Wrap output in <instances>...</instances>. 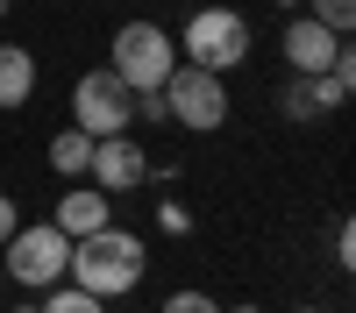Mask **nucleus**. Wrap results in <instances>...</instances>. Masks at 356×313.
I'll list each match as a JSON object with an SVG mask.
<instances>
[{
  "label": "nucleus",
  "mask_w": 356,
  "mask_h": 313,
  "mask_svg": "<svg viewBox=\"0 0 356 313\" xmlns=\"http://www.w3.org/2000/svg\"><path fill=\"white\" fill-rule=\"evenodd\" d=\"M65 264H72V242L57 235L50 221H22L8 249H0V278H15L22 292H50V285H65Z\"/></svg>",
  "instance_id": "20e7f679"
},
{
  "label": "nucleus",
  "mask_w": 356,
  "mask_h": 313,
  "mask_svg": "<svg viewBox=\"0 0 356 313\" xmlns=\"http://www.w3.org/2000/svg\"><path fill=\"white\" fill-rule=\"evenodd\" d=\"M278 57H285V71H292V78H321V71L342 57V36H328V28H321V22L300 8V15L285 22V36H278Z\"/></svg>",
  "instance_id": "6e6552de"
},
{
  "label": "nucleus",
  "mask_w": 356,
  "mask_h": 313,
  "mask_svg": "<svg viewBox=\"0 0 356 313\" xmlns=\"http://www.w3.org/2000/svg\"><path fill=\"white\" fill-rule=\"evenodd\" d=\"M271 8H285V15H300V8H307V0H271Z\"/></svg>",
  "instance_id": "412c9836"
},
{
  "label": "nucleus",
  "mask_w": 356,
  "mask_h": 313,
  "mask_svg": "<svg viewBox=\"0 0 356 313\" xmlns=\"http://www.w3.org/2000/svg\"><path fill=\"white\" fill-rule=\"evenodd\" d=\"M8 313H36V306H8Z\"/></svg>",
  "instance_id": "b1692460"
},
{
  "label": "nucleus",
  "mask_w": 356,
  "mask_h": 313,
  "mask_svg": "<svg viewBox=\"0 0 356 313\" xmlns=\"http://www.w3.org/2000/svg\"><path fill=\"white\" fill-rule=\"evenodd\" d=\"M50 171H57L65 185H79L86 171H93V135H79V128H57V135H50Z\"/></svg>",
  "instance_id": "9b49d317"
},
{
  "label": "nucleus",
  "mask_w": 356,
  "mask_h": 313,
  "mask_svg": "<svg viewBox=\"0 0 356 313\" xmlns=\"http://www.w3.org/2000/svg\"><path fill=\"white\" fill-rule=\"evenodd\" d=\"M178 65H193V71H214V78H228V71H243L250 65V15L243 8H193L186 15V28H178Z\"/></svg>",
  "instance_id": "f03ea898"
},
{
  "label": "nucleus",
  "mask_w": 356,
  "mask_h": 313,
  "mask_svg": "<svg viewBox=\"0 0 356 313\" xmlns=\"http://www.w3.org/2000/svg\"><path fill=\"white\" fill-rule=\"evenodd\" d=\"M307 15L328 28V36H342V43H349V28H356V0H307Z\"/></svg>",
  "instance_id": "4468645a"
},
{
  "label": "nucleus",
  "mask_w": 356,
  "mask_h": 313,
  "mask_svg": "<svg viewBox=\"0 0 356 313\" xmlns=\"http://www.w3.org/2000/svg\"><path fill=\"white\" fill-rule=\"evenodd\" d=\"M285 313H328V306H285Z\"/></svg>",
  "instance_id": "4be33fe9"
},
{
  "label": "nucleus",
  "mask_w": 356,
  "mask_h": 313,
  "mask_svg": "<svg viewBox=\"0 0 356 313\" xmlns=\"http://www.w3.org/2000/svg\"><path fill=\"white\" fill-rule=\"evenodd\" d=\"M221 313H264V306H221Z\"/></svg>",
  "instance_id": "5701e85b"
},
{
  "label": "nucleus",
  "mask_w": 356,
  "mask_h": 313,
  "mask_svg": "<svg viewBox=\"0 0 356 313\" xmlns=\"http://www.w3.org/2000/svg\"><path fill=\"white\" fill-rule=\"evenodd\" d=\"M86 185L107 192V199L143 192V185H150V150H143L136 135H107V142H93V171H86Z\"/></svg>",
  "instance_id": "0eeeda50"
},
{
  "label": "nucleus",
  "mask_w": 356,
  "mask_h": 313,
  "mask_svg": "<svg viewBox=\"0 0 356 313\" xmlns=\"http://www.w3.org/2000/svg\"><path fill=\"white\" fill-rule=\"evenodd\" d=\"M107 71L129 85V93H164V78L178 71V43L157 22H122L107 43Z\"/></svg>",
  "instance_id": "7ed1b4c3"
},
{
  "label": "nucleus",
  "mask_w": 356,
  "mask_h": 313,
  "mask_svg": "<svg viewBox=\"0 0 356 313\" xmlns=\"http://www.w3.org/2000/svg\"><path fill=\"white\" fill-rule=\"evenodd\" d=\"M164 114H171V121L186 128V135H221V128H228V114H235V100H228V78L178 65V71L164 78Z\"/></svg>",
  "instance_id": "423d86ee"
},
{
  "label": "nucleus",
  "mask_w": 356,
  "mask_h": 313,
  "mask_svg": "<svg viewBox=\"0 0 356 313\" xmlns=\"http://www.w3.org/2000/svg\"><path fill=\"white\" fill-rule=\"evenodd\" d=\"M0 22H8V0H0Z\"/></svg>",
  "instance_id": "393cba45"
},
{
  "label": "nucleus",
  "mask_w": 356,
  "mask_h": 313,
  "mask_svg": "<svg viewBox=\"0 0 356 313\" xmlns=\"http://www.w3.org/2000/svg\"><path fill=\"white\" fill-rule=\"evenodd\" d=\"M36 100V50L29 43H0V114H15Z\"/></svg>",
  "instance_id": "9d476101"
},
{
  "label": "nucleus",
  "mask_w": 356,
  "mask_h": 313,
  "mask_svg": "<svg viewBox=\"0 0 356 313\" xmlns=\"http://www.w3.org/2000/svg\"><path fill=\"white\" fill-rule=\"evenodd\" d=\"M50 228L65 242H86V235H100V228H114V199L107 192H93V185H72V192H57V214H50Z\"/></svg>",
  "instance_id": "1a4fd4ad"
},
{
  "label": "nucleus",
  "mask_w": 356,
  "mask_h": 313,
  "mask_svg": "<svg viewBox=\"0 0 356 313\" xmlns=\"http://www.w3.org/2000/svg\"><path fill=\"white\" fill-rule=\"evenodd\" d=\"M36 313H107V299H86L79 285H50V292L36 299Z\"/></svg>",
  "instance_id": "ddd939ff"
},
{
  "label": "nucleus",
  "mask_w": 356,
  "mask_h": 313,
  "mask_svg": "<svg viewBox=\"0 0 356 313\" xmlns=\"http://www.w3.org/2000/svg\"><path fill=\"white\" fill-rule=\"evenodd\" d=\"M157 221H164V235H186V228H193V214L178 207V199H164V207H157Z\"/></svg>",
  "instance_id": "a211bd4d"
},
{
  "label": "nucleus",
  "mask_w": 356,
  "mask_h": 313,
  "mask_svg": "<svg viewBox=\"0 0 356 313\" xmlns=\"http://www.w3.org/2000/svg\"><path fill=\"white\" fill-rule=\"evenodd\" d=\"M335 264L356 271V228H349V221H335Z\"/></svg>",
  "instance_id": "f3484780"
},
{
  "label": "nucleus",
  "mask_w": 356,
  "mask_h": 313,
  "mask_svg": "<svg viewBox=\"0 0 356 313\" xmlns=\"http://www.w3.org/2000/svg\"><path fill=\"white\" fill-rule=\"evenodd\" d=\"M157 313H221V299H214V292H200V285H178V292H171Z\"/></svg>",
  "instance_id": "dca6fc26"
},
{
  "label": "nucleus",
  "mask_w": 356,
  "mask_h": 313,
  "mask_svg": "<svg viewBox=\"0 0 356 313\" xmlns=\"http://www.w3.org/2000/svg\"><path fill=\"white\" fill-rule=\"evenodd\" d=\"M278 107L292 114V121H307V114H321V93H314V78H292L285 93H278Z\"/></svg>",
  "instance_id": "2eb2a0df"
},
{
  "label": "nucleus",
  "mask_w": 356,
  "mask_h": 313,
  "mask_svg": "<svg viewBox=\"0 0 356 313\" xmlns=\"http://www.w3.org/2000/svg\"><path fill=\"white\" fill-rule=\"evenodd\" d=\"M143 278H150V242L129 235V228H100V235L72 242L65 285H79L86 299H129Z\"/></svg>",
  "instance_id": "f257e3e1"
},
{
  "label": "nucleus",
  "mask_w": 356,
  "mask_h": 313,
  "mask_svg": "<svg viewBox=\"0 0 356 313\" xmlns=\"http://www.w3.org/2000/svg\"><path fill=\"white\" fill-rule=\"evenodd\" d=\"M72 128H79V135H93V142L129 135V128H136V93H129V85L114 78L107 65L79 71V78H72Z\"/></svg>",
  "instance_id": "39448f33"
},
{
  "label": "nucleus",
  "mask_w": 356,
  "mask_h": 313,
  "mask_svg": "<svg viewBox=\"0 0 356 313\" xmlns=\"http://www.w3.org/2000/svg\"><path fill=\"white\" fill-rule=\"evenodd\" d=\"M314 93H321V107H342V100L356 93V50H349V43H342V57H335V65L314 78Z\"/></svg>",
  "instance_id": "f8f14e48"
},
{
  "label": "nucleus",
  "mask_w": 356,
  "mask_h": 313,
  "mask_svg": "<svg viewBox=\"0 0 356 313\" xmlns=\"http://www.w3.org/2000/svg\"><path fill=\"white\" fill-rule=\"evenodd\" d=\"M136 114H143V121H171V114H164V93H136Z\"/></svg>",
  "instance_id": "aec40b11"
},
{
  "label": "nucleus",
  "mask_w": 356,
  "mask_h": 313,
  "mask_svg": "<svg viewBox=\"0 0 356 313\" xmlns=\"http://www.w3.org/2000/svg\"><path fill=\"white\" fill-rule=\"evenodd\" d=\"M15 228H22V207H15V192H0V249H8Z\"/></svg>",
  "instance_id": "6ab92c4d"
}]
</instances>
